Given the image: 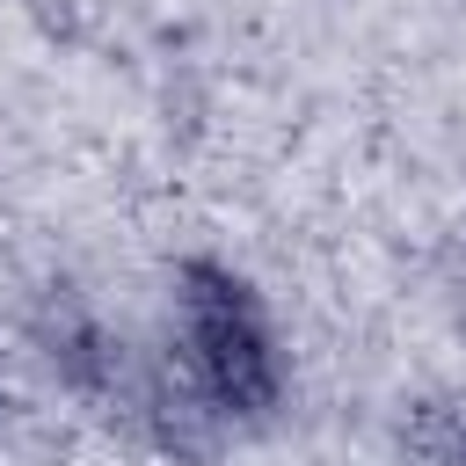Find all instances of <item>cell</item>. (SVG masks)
Masks as SVG:
<instances>
[{"mask_svg": "<svg viewBox=\"0 0 466 466\" xmlns=\"http://www.w3.org/2000/svg\"><path fill=\"white\" fill-rule=\"evenodd\" d=\"M408 451L422 466H466V400H422L408 415Z\"/></svg>", "mask_w": 466, "mask_h": 466, "instance_id": "cell-2", "label": "cell"}, {"mask_svg": "<svg viewBox=\"0 0 466 466\" xmlns=\"http://www.w3.org/2000/svg\"><path fill=\"white\" fill-rule=\"evenodd\" d=\"M182 379L204 393L211 415H269L284 393V364L255 291L218 262H182Z\"/></svg>", "mask_w": 466, "mask_h": 466, "instance_id": "cell-1", "label": "cell"}]
</instances>
